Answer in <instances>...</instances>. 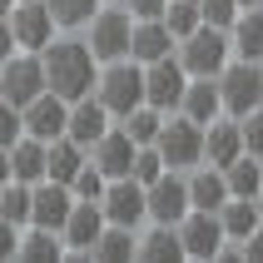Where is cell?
I'll use <instances>...</instances> for the list:
<instances>
[{"instance_id":"11","label":"cell","mask_w":263,"mask_h":263,"mask_svg":"<svg viewBox=\"0 0 263 263\" xmlns=\"http://www.w3.org/2000/svg\"><path fill=\"white\" fill-rule=\"evenodd\" d=\"M184 85H189V74H184V65H179L174 55L144 65V104H154L159 115H174V109H179Z\"/></svg>"},{"instance_id":"6","label":"cell","mask_w":263,"mask_h":263,"mask_svg":"<svg viewBox=\"0 0 263 263\" xmlns=\"http://www.w3.org/2000/svg\"><path fill=\"white\" fill-rule=\"evenodd\" d=\"M219 104H223L229 119H243L249 109H258V104H263V65L234 55L219 70Z\"/></svg>"},{"instance_id":"41","label":"cell","mask_w":263,"mask_h":263,"mask_svg":"<svg viewBox=\"0 0 263 263\" xmlns=\"http://www.w3.org/2000/svg\"><path fill=\"white\" fill-rule=\"evenodd\" d=\"M238 253H243V263H263V223L243 238V243H238Z\"/></svg>"},{"instance_id":"30","label":"cell","mask_w":263,"mask_h":263,"mask_svg":"<svg viewBox=\"0 0 263 263\" xmlns=\"http://www.w3.org/2000/svg\"><path fill=\"white\" fill-rule=\"evenodd\" d=\"M159 124H164V115L154 104H139V109H129V115L119 119V129L129 134L134 144H154V139H159Z\"/></svg>"},{"instance_id":"15","label":"cell","mask_w":263,"mask_h":263,"mask_svg":"<svg viewBox=\"0 0 263 263\" xmlns=\"http://www.w3.org/2000/svg\"><path fill=\"white\" fill-rule=\"evenodd\" d=\"M134 149H139V144H134L129 134L119 129V124H109V129H104L100 139L85 149V154H89V164H95L104 179H129V169H134Z\"/></svg>"},{"instance_id":"9","label":"cell","mask_w":263,"mask_h":263,"mask_svg":"<svg viewBox=\"0 0 263 263\" xmlns=\"http://www.w3.org/2000/svg\"><path fill=\"white\" fill-rule=\"evenodd\" d=\"M144 209H149V223H179L189 214V179L179 169H164L154 184H144Z\"/></svg>"},{"instance_id":"38","label":"cell","mask_w":263,"mask_h":263,"mask_svg":"<svg viewBox=\"0 0 263 263\" xmlns=\"http://www.w3.org/2000/svg\"><path fill=\"white\" fill-rule=\"evenodd\" d=\"M20 134H25V124H20V104L0 100V149H10Z\"/></svg>"},{"instance_id":"43","label":"cell","mask_w":263,"mask_h":263,"mask_svg":"<svg viewBox=\"0 0 263 263\" xmlns=\"http://www.w3.org/2000/svg\"><path fill=\"white\" fill-rule=\"evenodd\" d=\"M0 184H10V154L0 149Z\"/></svg>"},{"instance_id":"20","label":"cell","mask_w":263,"mask_h":263,"mask_svg":"<svg viewBox=\"0 0 263 263\" xmlns=\"http://www.w3.org/2000/svg\"><path fill=\"white\" fill-rule=\"evenodd\" d=\"M134 258L144 263H184V243H179V229L174 223H149L139 243H134Z\"/></svg>"},{"instance_id":"17","label":"cell","mask_w":263,"mask_h":263,"mask_svg":"<svg viewBox=\"0 0 263 263\" xmlns=\"http://www.w3.org/2000/svg\"><path fill=\"white\" fill-rule=\"evenodd\" d=\"M243 154V134H238V119L219 115L204 124V164H214V169H229V164Z\"/></svg>"},{"instance_id":"44","label":"cell","mask_w":263,"mask_h":263,"mask_svg":"<svg viewBox=\"0 0 263 263\" xmlns=\"http://www.w3.org/2000/svg\"><path fill=\"white\" fill-rule=\"evenodd\" d=\"M15 10V0H0V20H5V15H10Z\"/></svg>"},{"instance_id":"12","label":"cell","mask_w":263,"mask_h":263,"mask_svg":"<svg viewBox=\"0 0 263 263\" xmlns=\"http://www.w3.org/2000/svg\"><path fill=\"white\" fill-rule=\"evenodd\" d=\"M174 229H179V243H184V258L214 263V253L223 249V223H219V214H209V209H189Z\"/></svg>"},{"instance_id":"13","label":"cell","mask_w":263,"mask_h":263,"mask_svg":"<svg viewBox=\"0 0 263 263\" xmlns=\"http://www.w3.org/2000/svg\"><path fill=\"white\" fill-rule=\"evenodd\" d=\"M20 124H25L30 139L50 144V139H60V134H65V124H70V100H60V95L40 89V95L20 109Z\"/></svg>"},{"instance_id":"39","label":"cell","mask_w":263,"mask_h":263,"mask_svg":"<svg viewBox=\"0 0 263 263\" xmlns=\"http://www.w3.org/2000/svg\"><path fill=\"white\" fill-rule=\"evenodd\" d=\"M15 253H20V223L0 219V263H10Z\"/></svg>"},{"instance_id":"37","label":"cell","mask_w":263,"mask_h":263,"mask_svg":"<svg viewBox=\"0 0 263 263\" xmlns=\"http://www.w3.org/2000/svg\"><path fill=\"white\" fill-rule=\"evenodd\" d=\"M238 134H243V154H263V104L238 119Z\"/></svg>"},{"instance_id":"26","label":"cell","mask_w":263,"mask_h":263,"mask_svg":"<svg viewBox=\"0 0 263 263\" xmlns=\"http://www.w3.org/2000/svg\"><path fill=\"white\" fill-rule=\"evenodd\" d=\"M15 258H25V263H60L65 258V238H60L55 229L25 223V229H20V253H15Z\"/></svg>"},{"instance_id":"4","label":"cell","mask_w":263,"mask_h":263,"mask_svg":"<svg viewBox=\"0 0 263 263\" xmlns=\"http://www.w3.org/2000/svg\"><path fill=\"white\" fill-rule=\"evenodd\" d=\"M154 149H159L164 169L189 174V169H199V164H204V124H194L189 115H164Z\"/></svg>"},{"instance_id":"27","label":"cell","mask_w":263,"mask_h":263,"mask_svg":"<svg viewBox=\"0 0 263 263\" xmlns=\"http://www.w3.org/2000/svg\"><path fill=\"white\" fill-rule=\"evenodd\" d=\"M219 223H223V238H234V243H243V238L258 229V199H223L219 209Z\"/></svg>"},{"instance_id":"46","label":"cell","mask_w":263,"mask_h":263,"mask_svg":"<svg viewBox=\"0 0 263 263\" xmlns=\"http://www.w3.org/2000/svg\"><path fill=\"white\" fill-rule=\"evenodd\" d=\"M258 223H263V194H258Z\"/></svg>"},{"instance_id":"45","label":"cell","mask_w":263,"mask_h":263,"mask_svg":"<svg viewBox=\"0 0 263 263\" xmlns=\"http://www.w3.org/2000/svg\"><path fill=\"white\" fill-rule=\"evenodd\" d=\"M253 5H263V0H238V10H253Z\"/></svg>"},{"instance_id":"47","label":"cell","mask_w":263,"mask_h":263,"mask_svg":"<svg viewBox=\"0 0 263 263\" xmlns=\"http://www.w3.org/2000/svg\"><path fill=\"white\" fill-rule=\"evenodd\" d=\"M104 5H124V0H104Z\"/></svg>"},{"instance_id":"8","label":"cell","mask_w":263,"mask_h":263,"mask_svg":"<svg viewBox=\"0 0 263 263\" xmlns=\"http://www.w3.org/2000/svg\"><path fill=\"white\" fill-rule=\"evenodd\" d=\"M40 89H45V65H40V55L15 50V55L0 65V100H10V104H20V109H25Z\"/></svg>"},{"instance_id":"16","label":"cell","mask_w":263,"mask_h":263,"mask_svg":"<svg viewBox=\"0 0 263 263\" xmlns=\"http://www.w3.org/2000/svg\"><path fill=\"white\" fill-rule=\"evenodd\" d=\"M70 209H74V194L65 184H55V179L35 184V194H30V223L35 229H55L60 234V223L70 219Z\"/></svg>"},{"instance_id":"48","label":"cell","mask_w":263,"mask_h":263,"mask_svg":"<svg viewBox=\"0 0 263 263\" xmlns=\"http://www.w3.org/2000/svg\"><path fill=\"white\" fill-rule=\"evenodd\" d=\"M258 164H263V154H258Z\"/></svg>"},{"instance_id":"2","label":"cell","mask_w":263,"mask_h":263,"mask_svg":"<svg viewBox=\"0 0 263 263\" xmlns=\"http://www.w3.org/2000/svg\"><path fill=\"white\" fill-rule=\"evenodd\" d=\"M174 60L184 65V74H189V80H219V70L234 60L229 30H219V25H199V30H189V35L174 45Z\"/></svg>"},{"instance_id":"32","label":"cell","mask_w":263,"mask_h":263,"mask_svg":"<svg viewBox=\"0 0 263 263\" xmlns=\"http://www.w3.org/2000/svg\"><path fill=\"white\" fill-rule=\"evenodd\" d=\"M45 5H50V15H55L60 30H85L89 15L100 10L104 0H45Z\"/></svg>"},{"instance_id":"23","label":"cell","mask_w":263,"mask_h":263,"mask_svg":"<svg viewBox=\"0 0 263 263\" xmlns=\"http://www.w3.org/2000/svg\"><path fill=\"white\" fill-rule=\"evenodd\" d=\"M229 45H234L238 60H253V65H263V5H253V10H238V20L229 25Z\"/></svg>"},{"instance_id":"28","label":"cell","mask_w":263,"mask_h":263,"mask_svg":"<svg viewBox=\"0 0 263 263\" xmlns=\"http://www.w3.org/2000/svg\"><path fill=\"white\" fill-rule=\"evenodd\" d=\"M223 184H229L234 199H258V194H263V164H258V154H238V159L223 169Z\"/></svg>"},{"instance_id":"24","label":"cell","mask_w":263,"mask_h":263,"mask_svg":"<svg viewBox=\"0 0 263 263\" xmlns=\"http://www.w3.org/2000/svg\"><path fill=\"white\" fill-rule=\"evenodd\" d=\"M174 115H189L194 124L219 119V115H223V104H219V80H189V85H184V100H179Z\"/></svg>"},{"instance_id":"18","label":"cell","mask_w":263,"mask_h":263,"mask_svg":"<svg viewBox=\"0 0 263 263\" xmlns=\"http://www.w3.org/2000/svg\"><path fill=\"white\" fill-rule=\"evenodd\" d=\"M109 124H115V119H109V109H104L95 95H85V100H74V104H70V124H65V134H70L80 149H89L104 129H109Z\"/></svg>"},{"instance_id":"29","label":"cell","mask_w":263,"mask_h":263,"mask_svg":"<svg viewBox=\"0 0 263 263\" xmlns=\"http://www.w3.org/2000/svg\"><path fill=\"white\" fill-rule=\"evenodd\" d=\"M134 243H139V229H115V223H104V234L95 238L89 258H95V263H129L134 258Z\"/></svg>"},{"instance_id":"7","label":"cell","mask_w":263,"mask_h":263,"mask_svg":"<svg viewBox=\"0 0 263 263\" xmlns=\"http://www.w3.org/2000/svg\"><path fill=\"white\" fill-rule=\"evenodd\" d=\"M5 20H10L15 45H20V50H30V55H40L45 45L60 35V25H55V15H50V5H45V0H15V10L5 15Z\"/></svg>"},{"instance_id":"40","label":"cell","mask_w":263,"mask_h":263,"mask_svg":"<svg viewBox=\"0 0 263 263\" xmlns=\"http://www.w3.org/2000/svg\"><path fill=\"white\" fill-rule=\"evenodd\" d=\"M164 5H169V0H124V10H129L134 20H159Z\"/></svg>"},{"instance_id":"25","label":"cell","mask_w":263,"mask_h":263,"mask_svg":"<svg viewBox=\"0 0 263 263\" xmlns=\"http://www.w3.org/2000/svg\"><path fill=\"white\" fill-rule=\"evenodd\" d=\"M5 154H10V179H20V184H40V179H45V144H40V139L20 134Z\"/></svg>"},{"instance_id":"5","label":"cell","mask_w":263,"mask_h":263,"mask_svg":"<svg viewBox=\"0 0 263 263\" xmlns=\"http://www.w3.org/2000/svg\"><path fill=\"white\" fill-rule=\"evenodd\" d=\"M129 35H134V15L124 5H100L85 25V45L89 55L109 65V60H129Z\"/></svg>"},{"instance_id":"10","label":"cell","mask_w":263,"mask_h":263,"mask_svg":"<svg viewBox=\"0 0 263 263\" xmlns=\"http://www.w3.org/2000/svg\"><path fill=\"white\" fill-rule=\"evenodd\" d=\"M100 209H104V223H115V229H139V223H149L144 184H139V179H109Z\"/></svg>"},{"instance_id":"3","label":"cell","mask_w":263,"mask_h":263,"mask_svg":"<svg viewBox=\"0 0 263 263\" xmlns=\"http://www.w3.org/2000/svg\"><path fill=\"white\" fill-rule=\"evenodd\" d=\"M95 100L109 109V119H124L144 104V65L139 60H109L95 74Z\"/></svg>"},{"instance_id":"35","label":"cell","mask_w":263,"mask_h":263,"mask_svg":"<svg viewBox=\"0 0 263 263\" xmlns=\"http://www.w3.org/2000/svg\"><path fill=\"white\" fill-rule=\"evenodd\" d=\"M159 174H164L159 149H154V144H139V149H134V169H129V179H139V184H154Z\"/></svg>"},{"instance_id":"14","label":"cell","mask_w":263,"mask_h":263,"mask_svg":"<svg viewBox=\"0 0 263 263\" xmlns=\"http://www.w3.org/2000/svg\"><path fill=\"white\" fill-rule=\"evenodd\" d=\"M104 234V209L89 204V199H74L70 219L60 223V238H65V258H89L95 238Z\"/></svg>"},{"instance_id":"21","label":"cell","mask_w":263,"mask_h":263,"mask_svg":"<svg viewBox=\"0 0 263 263\" xmlns=\"http://www.w3.org/2000/svg\"><path fill=\"white\" fill-rule=\"evenodd\" d=\"M189 209H209V214H219L223 199H229V184H223V169H214V164H199V169H189Z\"/></svg>"},{"instance_id":"22","label":"cell","mask_w":263,"mask_h":263,"mask_svg":"<svg viewBox=\"0 0 263 263\" xmlns=\"http://www.w3.org/2000/svg\"><path fill=\"white\" fill-rule=\"evenodd\" d=\"M85 149L74 144L70 134H60V139H50V144H45V179H55V184H65V189H70V179L80 174V169H85Z\"/></svg>"},{"instance_id":"33","label":"cell","mask_w":263,"mask_h":263,"mask_svg":"<svg viewBox=\"0 0 263 263\" xmlns=\"http://www.w3.org/2000/svg\"><path fill=\"white\" fill-rule=\"evenodd\" d=\"M159 20H164V30H169L174 40H184L189 30H199V25H204V20H199V0H169Z\"/></svg>"},{"instance_id":"31","label":"cell","mask_w":263,"mask_h":263,"mask_svg":"<svg viewBox=\"0 0 263 263\" xmlns=\"http://www.w3.org/2000/svg\"><path fill=\"white\" fill-rule=\"evenodd\" d=\"M30 194H35V184H20V179L0 184V219H10V223L25 229L30 223Z\"/></svg>"},{"instance_id":"42","label":"cell","mask_w":263,"mask_h":263,"mask_svg":"<svg viewBox=\"0 0 263 263\" xmlns=\"http://www.w3.org/2000/svg\"><path fill=\"white\" fill-rule=\"evenodd\" d=\"M15 50H20V45H15V35H10V20H0V65H5Z\"/></svg>"},{"instance_id":"19","label":"cell","mask_w":263,"mask_h":263,"mask_svg":"<svg viewBox=\"0 0 263 263\" xmlns=\"http://www.w3.org/2000/svg\"><path fill=\"white\" fill-rule=\"evenodd\" d=\"M174 35L164 30V20H134V35H129V60L139 65H154V60L174 55Z\"/></svg>"},{"instance_id":"36","label":"cell","mask_w":263,"mask_h":263,"mask_svg":"<svg viewBox=\"0 0 263 263\" xmlns=\"http://www.w3.org/2000/svg\"><path fill=\"white\" fill-rule=\"evenodd\" d=\"M199 20H204V25L229 30L238 20V0H199Z\"/></svg>"},{"instance_id":"1","label":"cell","mask_w":263,"mask_h":263,"mask_svg":"<svg viewBox=\"0 0 263 263\" xmlns=\"http://www.w3.org/2000/svg\"><path fill=\"white\" fill-rule=\"evenodd\" d=\"M40 65H45V89L60 95V100H85L95 95V74H100V60L89 55L85 40H70V35H55V40L40 50Z\"/></svg>"},{"instance_id":"34","label":"cell","mask_w":263,"mask_h":263,"mask_svg":"<svg viewBox=\"0 0 263 263\" xmlns=\"http://www.w3.org/2000/svg\"><path fill=\"white\" fill-rule=\"evenodd\" d=\"M104 184H109V179H104L100 169L85 159V169L70 179V194H74V199H89V204H100V199H104Z\"/></svg>"}]
</instances>
